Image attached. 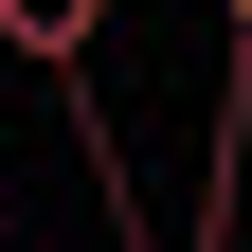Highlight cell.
I'll use <instances>...</instances> for the list:
<instances>
[{
	"instance_id": "7a4b0ae2",
	"label": "cell",
	"mask_w": 252,
	"mask_h": 252,
	"mask_svg": "<svg viewBox=\"0 0 252 252\" xmlns=\"http://www.w3.org/2000/svg\"><path fill=\"white\" fill-rule=\"evenodd\" d=\"M198 18H216V36H234V54H252V0H198Z\"/></svg>"
},
{
	"instance_id": "6da1fadb",
	"label": "cell",
	"mask_w": 252,
	"mask_h": 252,
	"mask_svg": "<svg viewBox=\"0 0 252 252\" xmlns=\"http://www.w3.org/2000/svg\"><path fill=\"white\" fill-rule=\"evenodd\" d=\"M90 36H108V0H0V54H18V72H54V90L90 72Z\"/></svg>"
}]
</instances>
